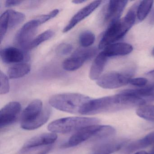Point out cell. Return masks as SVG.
I'll list each match as a JSON object with an SVG mask.
<instances>
[{"label":"cell","mask_w":154,"mask_h":154,"mask_svg":"<svg viewBox=\"0 0 154 154\" xmlns=\"http://www.w3.org/2000/svg\"><path fill=\"white\" fill-rule=\"evenodd\" d=\"M149 154H154V148L153 149H152L151 152H150V153H149Z\"/></svg>","instance_id":"cell-38"},{"label":"cell","mask_w":154,"mask_h":154,"mask_svg":"<svg viewBox=\"0 0 154 154\" xmlns=\"http://www.w3.org/2000/svg\"><path fill=\"white\" fill-rule=\"evenodd\" d=\"M135 154H149V153H147V152H145L144 151H139V152H137Z\"/></svg>","instance_id":"cell-37"},{"label":"cell","mask_w":154,"mask_h":154,"mask_svg":"<svg viewBox=\"0 0 154 154\" xmlns=\"http://www.w3.org/2000/svg\"><path fill=\"white\" fill-rule=\"evenodd\" d=\"M129 75L117 72H110L102 75L97 80V84L101 88L114 89L129 84Z\"/></svg>","instance_id":"cell-6"},{"label":"cell","mask_w":154,"mask_h":154,"mask_svg":"<svg viewBox=\"0 0 154 154\" xmlns=\"http://www.w3.org/2000/svg\"><path fill=\"white\" fill-rule=\"evenodd\" d=\"M147 83V79L144 77L131 78L129 81V84L131 85L138 87H145Z\"/></svg>","instance_id":"cell-31"},{"label":"cell","mask_w":154,"mask_h":154,"mask_svg":"<svg viewBox=\"0 0 154 154\" xmlns=\"http://www.w3.org/2000/svg\"><path fill=\"white\" fill-rule=\"evenodd\" d=\"M86 1L85 0H74L72 1V2L74 3V4H82V3L86 2Z\"/></svg>","instance_id":"cell-34"},{"label":"cell","mask_w":154,"mask_h":154,"mask_svg":"<svg viewBox=\"0 0 154 154\" xmlns=\"http://www.w3.org/2000/svg\"><path fill=\"white\" fill-rule=\"evenodd\" d=\"M95 39L94 34L88 30L84 31L79 36V43L84 48L90 47L94 43Z\"/></svg>","instance_id":"cell-26"},{"label":"cell","mask_w":154,"mask_h":154,"mask_svg":"<svg viewBox=\"0 0 154 154\" xmlns=\"http://www.w3.org/2000/svg\"><path fill=\"white\" fill-rule=\"evenodd\" d=\"M57 138V134L53 132L40 134L29 140L25 143L23 149L26 150L40 146L51 145L55 142Z\"/></svg>","instance_id":"cell-12"},{"label":"cell","mask_w":154,"mask_h":154,"mask_svg":"<svg viewBox=\"0 0 154 154\" xmlns=\"http://www.w3.org/2000/svg\"><path fill=\"white\" fill-rule=\"evenodd\" d=\"M97 53V49L95 48L83 47L76 50L72 56L79 57L85 62L95 56Z\"/></svg>","instance_id":"cell-22"},{"label":"cell","mask_w":154,"mask_h":154,"mask_svg":"<svg viewBox=\"0 0 154 154\" xmlns=\"http://www.w3.org/2000/svg\"><path fill=\"white\" fill-rule=\"evenodd\" d=\"M102 1H95L80 10L71 19L66 26L63 29V32L66 33L72 29L78 23L90 16L101 4Z\"/></svg>","instance_id":"cell-11"},{"label":"cell","mask_w":154,"mask_h":154,"mask_svg":"<svg viewBox=\"0 0 154 154\" xmlns=\"http://www.w3.org/2000/svg\"><path fill=\"white\" fill-rule=\"evenodd\" d=\"M59 12V10L55 9L54 10L52 11L51 12L48 13V14L40 16L36 18V19L38 21L40 26V25L47 22L48 20H50L52 19L58 15Z\"/></svg>","instance_id":"cell-30"},{"label":"cell","mask_w":154,"mask_h":154,"mask_svg":"<svg viewBox=\"0 0 154 154\" xmlns=\"http://www.w3.org/2000/svg\"><path fill=\"white\" fill-rule=\"evenodd\" d=\"M152 53H153V55L154 56V49H153V52H152Z\"/></svg>","instance_id":"cell-39"},{"label":"cell","mask_w":154,"mask_h":154,"mask_svg":"<svg viewBox=\"0 0 154 154\" xmlns=\"http://www.w3.org/2000/svg\"><path fill=\"white\" fill-rule=\"evenodd\" d=\"M51 115L48 107L43 109V103L39 100L32 101L23 110L20 118L21 128L33 130L46 123Z\"/></svg>","instance_id":"cell-2"},{"label":"cell","mask_w":154,"mask_h":154,"mask_svg":"<svg viewBox=\"0 0 154 154\" xmlns=\"http://www.w3.org/2000/svg\"><path fill=\"white\" fill-rule=\"evenodd\" d=\"M100 125H91L82 128L76 131L68 140L67 142L63 144L62 147H72L78 146L84 141L92 138L100 128Z\"/></svg>","instance_id":"cell-8"},{"label":"cell","mask_w":154,"mask_h":154,"mask_svg":"<svg viewBox=\"0 0 154 154\" xmlns=\"http://www.w3.org/2000/svg\"><path fill=\"white\" fill-rule=\"evenodd\" d=\"M115 109L117 108L113 96H106L94 100L91 99L83 107L80 114L91 115Z\"/></svg>","instance_id":"cell-5"},{"label":"cell","mask_w":154,"mask_h":154,"mask_svg":"<svg viewBox=\"0 0 154 154\" xmlns=\"http://www.w3.org/2000/svg\"><path fill=\"white\" fill-rule=\"evenodd\" d=\"M31 66L29 64L21 63L16 64L8 70V77L10 79H17L26 75L30 72Z\"/></svg>","instance_id":"cell-19"},{"label":"cell","mask_w":154,"mask_h":154,"mask_svg":"<svg viewBox=\"0 0 154 154\" xmlns=\"http://www.w3.org/2000/svg\"><path fill=\"white\" fill-rule=\"evenodd\" d=\"M9 10L6 11L0 17V40L2 43L8 29H9Z\"/></svg>","instance_id":"cell-27"},{"label":"cell","mask_w":154,"mask_h":154,"mask_svg":"<svg viewBox=\"0 0 154 154\" xmlns=\"http://www.w3.org/2000/svg\"><path fill=\"white\" fill-rule=\"evenodd\" d=\"M133 51V47L128 43H115L109 45L103 52L108 57L129 54Z\"/></svg>","instance_id":"cell-14"},{"label":"cell","mask_w":154,"mask_h":154,"mask_svg":"<svg viewBox=\"0 0 154 154\" xmlns=\"http://www.w3.org/2000/svg\"><path fill=\"white\" fill-rule=\"evenodd\" d=\"M137 114L142 119L154 122V105H141L137 109Z\"/></svg>","instance_id":"cell-25"},{"label":"cell","mask_w":154,"mask_h":154,"mask_svg":"<svg viewBox=\"0 0 154 154\" xmlns=\"http://www.w3.org/2000/svg\"><path fill=\"white\" fill-rule=\"evenodd\" d=\"M154 143V131L146 135L141 139L130 144L125 149L128 153H131L138 149L145 148Z\"/></svg>","instance_id":"cell-17"},{"label":"cell","mask_w":154,"mask_h":154,"mask_svg":"<svg viewBox=\"0 0 154 154\" xmlns=\"http://www.w3.org/2000/svg\"><path fill=\"white\" fill-rule=\"evenodd\" d=\"M153 1H143L139 4L137 10V16L140 21L145 20L148 16L154 4Z\"/></svg>","instance_id":"cell-20"},{"label":"cell","mask_w":154,"mask_h":154,"mask_svg":"<svg viewBox=\"0 0 154 154\" xmlns=\"http://www.w3.org/2000/svg\"><path fill=\"white\" fill-rule=\"evenodd\" d=\"M147 74L148 75L152 76V77H154V70H152V71L149 72Z\"/></svg>","instance_id":"cell-35"},{"label":"cell","mask_w":154,"mask_h":154,"mask_svg":"<svg viewBox=\"0 0 154 154\" xmlns=\"http://www.w3.org/2000/svg\"><path fill=\"white\" fill-rule=\"evenodd\" d=\"M9 29H12L21 24L26 19L25 14L12 10H9Z\"/></svg>","instance_id":"cell-24"},{"label":"cell","mask_w":154,"mask_h":154,"mask_svg":"<svg viewBox=\"0 0 154 154\" xmlns=\"http://www.w3.org/2000/svg\"><path fill=\"white\" fill-rule=\"evenodd\" d=\"M128 2L127 1H110L104 14V22L109 25L120 20Z\"/></svg>","instance_id":"cell-10"},{"label":"cell","mask_w":154,"mask_h":154,"mask_svg":"<svg viewBox=\"0 0 154 154\" xmlns=\"http://www.w3.org/2000/svg\"><path fill=\"white\" fill-rule=\"evenodd\" d=\"M115 132V129L112 126L100 125V128L92 139L96 144L106 142L114 136Z\"/></svg>","instance_id":"cell-18"},{"label":"cell","mask_w":154,"mask_h":154,"mask_svg":"<svg viewBox=\"0 0 154 154\" xmlns=\"http://www.w3.org/2000/svg\"><path fill=\"white\" fill-rule=\"evenodd\" d=\"M2 60L5 63H20L24 61L25 54L19 48L10 47L2 49L0 53Z\"/></svg>","instance_id":"cell-13"},{"label":"cell","mask_w":154,"mask_h":154,"mask_svg":"<svg viewBox=\"0 0 154 154\" xmlns=\"http://www.w3.org/2000/svg\"><path fill=\"white\" fill-rule=\"evenodd\" d=\"M100 122L97 118L67 117L54 121L49 123L48 129L53 133H68L88 126L97 125Z\"/></svg>","instance_id":"cell-4"},{"label":"cell","mask_w":154,"mask_h":154,"mask_svg":"<svg viewBox=\"0 0 154 154\" xmlns=\"http://www.w3.org/2000/svg\"><path fill=\"white\" fill-rule=\"evenodd\" d=\"M109 57L101 52L94 59L91 66L90 71V77L92 80H97L101 76L104 67L107 63Z\"/></svg>","instance_id":"cell-15"},{"label":"cell","mask_w":154,"mask_h":154,"mask_svg":"<svg viewBox=\"0 0 154 154\" xmlns=\"http://www.w3.org/2000/svg\"><path fill=\"white\" fill-rule=\"evenodd\" d=\"M40 26L36 19L27 22L19 30L15 37L17 45L26 49L29 44L34 39L38 28Z\"/></svg>","instance_id":"cell-7"},{"label":"cell","mask_w":154,"mask_h":154,"mask_svg":"<svg viewBox=\"0 0 154 154\" xmlns=\"http://www.w3.org/2000/svg\"><path fill=\"white\" fill-rule=\"evenodd\" d=\"M23 1H14V0H9L6 1L5 2V6L7 8L15 7L21 4Z\"/></svg>","instance_id":"cell-32"},{"label":"cell","mask_w":154,"mask_h":154,"mask_svg":"<svg viewBox=\"0 0 154 154\" xmlns=\"http://www.w3.org/2000/svg\"><path fill=\"white\" fill-rule=\"evenodd\" d=\"M21 109V104L17 102H11L3 107L0 111V128H5L15 122Z\"/></svg>","instance_id":"cell-9"},{"label":"cell","mask_w":154,"mask_h":154,"mask_svg":"<svg viewBox=\"0 0 154 154\" xmlns=\"http://www.w3.org/2000/svg\"><path fill=\"white\" fill-rule=\"evenodd\" d=\"M85 61L79 57L71 56L64 60L63 63V67L67 71H74L78 70L82 66Z\"/></svg>","instance_id":"cell-23"},{"label":"cell","mask_w":154,"mask_h":154,"mask_svg":"<svg viewBox=\"0 0 154 154\" xmlns=\"http://www.w3.org/2000/svg\"><path fill=\"white\" fill-rule=\"evenodd\" d=\"M0 94H5L9 92L10 89L8 77L2 71L0 72Z\"/></svg>","instance_id":"cell-28"},{"label":"cell","mask_w":154,"mask_h":154,"mask_svg":"<svg viewBox=\"0 0 154 154\" xmlns=\"http://www.w3.org/2000/svg\"><path fill=\"white\" fill-rule=\"evenodd\" d=\"M136 7L137 6L130 10L122 19L109 25L99 43V49H104L109 45L115 43L127 34L136 21Z\"/></svg>","instance_id":"cell-1"},{"label":"cell","mask_w":154,"mask_h":154,"mask_svg":"<svg viewBox=\"0 0 154 154\" xmlns=\"http://www.w3.org/2000/svg\"><path fill=\"white\" fill-rule=\"evenodd\" d=\"M72 50V45L67 43H62L57 47L56 52L59 55L65 56L69 54Z\"/></svg>","instance_id":"cell-29"},{"label":"cell","mask_w":154,"mask_h":154,"mask_svg":"<svg viewBox=\"0 0 154 154\" xmlns=\"http://www.w3.org/2000/svg\"><path fill=\"white\" fill-rule=\"evenodd\" d=\"M54 32L51 29H48L38 35L34 38L26 48V50H31L39 46L45 41L50 39L54 36Z\"/></svg>","instance_id":"cell-21"},{"label":"cell","mask_w":154,"mask_h":154,"mask_svg":"<svg viewBox=\"0 0 154 154\" xmlns=\"http://www.w3.org/2000/svg\"><path fill=\"white\" fill-rule=\"evenodd\" d=\"M122 141H108L96 144L90 154H111L121 148L124 144Z\"/></svg>","instance_id":"cell-16"},{"label":"cell","mask_w":154,"mask_h":154,"mask_svg":"<svg viewBox=\"0 0 154 154\" xmlns=\"http://www.w3.org/2000/svg\"><path fill=\"white\" fill-rule=\"evenodd\" d=\"M91 100L86 95L78 93H64L55 94L50 97L51 106L61 111L80 114L85 105Z\"/></svg>","instance_id":"cell-3"},{"label":"cell","mask_w":154,"mask_h":154,"mask_svg":"<svg viewBox=\"0 0 154 154\" xmlns=\"http://www.w3.org/2000/svg\"><path fill=\"white\" fill-rule=\"evenodd\" d=\"M51 149H52V146H49L44 150L39 152L38 154H47L48 153H49V151L51 150Z\"/></svg>","instance_id":"cell-33"},{"label":"cell","mask_w":154,"mask_h":154,"mask_svg":"<svg viewBox=\"0 0 154 154\" xmlns=\"http://www.w3.org/2000/svg\"><path fill=\"white\" fill-rule=\"evenodd\" d=\"M151 87H152V92H151V95L152 97H154V84L151 85Z\"/></svg>","instance_id":"cell-36"}]
</instances>
